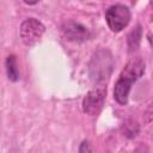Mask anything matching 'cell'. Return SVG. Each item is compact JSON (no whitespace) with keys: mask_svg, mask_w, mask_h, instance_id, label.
Returning <instances> with one entry per match:
<instances>
[{"mask_svg":"<svg viewBox=\"0 0 153 153\" xmlns=\"http://www.w3.org/2000/svg\"><path fill=\"white\" fill-rule=\"evenodd\" d=\"M145 73V62L140 57H133L122 69L114 88V98L117 103L124 105L128 103V96L131 85Z\"/></svg>","mask_w":153,"mask_h":153,"instance_id":"obj_1","label":"cell"},{"mask_svg":"<svg viewBox=\"0 0 153 153\" xmlns=\"http://www.w3.org/2000/svg\"><path fill=\"white\" fill-rule=\"evenodd\" d=\"M131 14L127 6L122 4H116L110 6L105 13V20L109 29L114 32L122 31L130 22Z\"/></svg>","mask_w":153,"mask_h":153,"instance_id":"obj_2","label":"cell"},{"mask_svg":"<svg viewBox=\"0 0 153 153\" xmlns=\"http://www.w3.org/2000/svg\"><path fill=\"white\" fill-rule=\"evenodd\" d=\"M105 96H106V91L102 86L91 90L86 94L84 100H82V110H84V112L90 115V116L98 115L99 111L102 110L103 105H104Z\"/></svg>","mask_w":153,"mask_h":153,"instance_id":"obj_5","label":"cell"},{"mask_svg":"<svg viewBox=\"0 0 153 153\" xmlns=\"http://www.w3.org/2000/svg\"><path fill=\"white\" fill-rule=\"evenodd\" d=\"M106 51H99L97 53L92 62L90 65V71H91V76L96 80H104L109 76L111 68H112V59L111 55L105 56Z\"/></svg>","mask_w":153,"mask_h":153,"instance_id":"obj_4","label":"cell"},{"mask_svg":"<svg viewBox=\"0 0 153 153\" xmlns=\"http://www.w3.org/2000/svg\"><path fill=\"white\" fill-rule=\"evenodd\" d=\"M90 151H91V148H90V146H88V142H87V141H84V142L81 143L80 148H79V152H90Z\"/></svg>","mask_w":153,"mask_h":153,"instance_id":"obj_9","label":"cell"},{"mask_svg":"<svg viewBox=\"0 0 153 153\" xmlns=\"http://www.w3.org/2000/svg\"><path fill=\"white\" fill-rule=\"evenodd\" d=\"M62 33L68 41L82 42L90 37V31L81 24L75 22H67L62 25Z\"/></svg>","mask_w":153,"mask_h":153,"instance_id":"obj_6","label":"cell"},{"mask_svg":"<svg viewBox=\"0 0 153 153\" xmlns=\"http://www.w3.org/2000/svg\"><path fill=\"white\" fill-rule=\"evenodd\" d=\"M44 31H45V27L39 20L35 18H29L22 23L19 29V35L23 43L27 47H31L41 39Z\"/></svg>","mask_w":153,"mask_h":153,"instance_id":"obj_3","label":"cell"},{"mask_svg":"<svg viewBox=\"0 0 153 153\" xmlns=\"http://www.w3.org/2000/svg\"><path fill=\"white\" fill-rule=\"evenodd\" d=\"M6 73L11 81H17L19 79V69L14 55H8L6 59Z\"/></svg>","mask_w":153,"mask_h":153,"instance_id":"obj_7","label":"cell"},{"mask_svg":"<svg viewBox=\"0 0 153 153\" xmlns=\"http://www.w3.org/2000/svg\"><path fill=\"white\" fill-rule=\"evenodd\" d=\"M140 38H141V27L137 26L136 30L131 31V33L128 36V43H129V47L133 49H135L137 45H139V42H140Z\"/></svg>","mask_w":153,"mask_h":153,"instance_id":"obj_8","label":"cell"},{"mask_svg":"<svg viewBox=\"0 0 153 153\" xmlns=\"http://www.w3.org/2000/svg\"><path fill=\"white\" fill-rule=\"evenodd\" d=\"M23 1H24L26 5H36L39 0H23Z\"/></svg>","mask_w":153,"mask_h":153,"instance_id":"obj_10","label":"cell"}]
</instances>
